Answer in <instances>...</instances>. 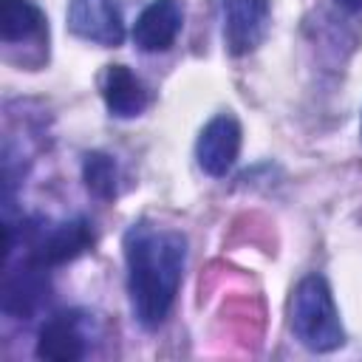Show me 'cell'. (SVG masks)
<instances>
[{"instance_id":"cell-1","label":"cell","mask_w":362,"mask_h":362,"mask_svg":"<svg viewBox=\"0 0 362 362\" xmlns=\"http://www.w3.org/2000/svg\"><path fill=\"white\" fill-rule=\"evenodd\" d=\"M184 257L187 240L175 229L139 221L124 232L127 294L139 325L153 331L167 320L181 286Z\"/></svg>"},{"instance_id":"cell-2","label":"cell","mask_w":362,"mask_h":362,"mask_svg":"<svg viewBox=\"0 0 362 362\" xmlns=\"http://www.w3.org/2000/svg\"><path fill=\"white\" fill-rule=\"evenodd\" d=\"M291 331L314 354H328L345 345L339 311L322 274H305L297 283L291 297Z\"/></svg>"},{"instance_id":"cell-3","label":"cell","mask_w":362,"mask_h":362,"mask_svg":"<svg viewBox=\"0 0 362 362\" xmlns=\"http://www.w3.org/2000/svg\"><path fill=\"white\" fill-rule=\"evenodd\" d=\"M223 45L232 57H243L255 51L266 34L272 20V3L269 0H223Z\"/></svg>"},{"instance_id":"cell-4","label":"cell","mask_w":362,"mask_h":362,"mask_svg":"<svg viewBox=\"0 0 362 362\" xmlns=\"http://www.w3.org/2000/svg\"><path fill=\"white\" fill-rule=\"evenodd\" d=\"M240 139H243L240 122L232 113H218L198 133V141H195L198 167L212 178H223L240 156Z\"/></svg>"},{"instance_id":"cell-5","label":"cell","mask_w":362,"mask_h":362,"mask_svg":"<svg viewBox=\"0 0 362 362\" xmlns=\"http://www.w3.org/2000/svg\"><path fill=\"white\" fill-rule=\"evenodd\" d=\"M68 28L79 40L116 48L124 40V20L113 0H68Z\"/></svg>"},{"instance_id":"cell-6","label":"cell","mask_w":362,"mask_h":362,"mask_svg":"<svg viewBox=\"0 0 362 362\" xmlns=\"http://www.w3.org/2000/svg\"><path fill=\"white\" fill-rule=\"evenodd\" d=\"M90 246H93L90 223L85 218H76V221H65V223H57V226L40 232L31 240L28 260L42 269H51V266H62V263L79 257Z\"/></svg>"},{"instance_id":"cell-7","label":"cell","mask_w":362,"mask_h":362,"mask_svg":"<svg viewBox=\"0 0 362 362\" xmlns=\"http://www.w3.org/2000/svg\"><path fill=\"white\" fill-rule=\"evenodd\" d=\"M184 25V8L178 0H153L133 23V42L144 54L167 51Z\"/></svg>"},{"instance_id":"cell-8","label":"cell","mask_w":362,"mask_h":362,"mask_svg":"<svg viewBox=\"0 0 362 362\" xmlns=\"http://www.w3.org/2000/svg\"><path fill=\"white\" fill-rule=\"evenodd\" d=\"M102 99L107 110L119 119H133L144 113L150 96L144 82L127 68V65H107L105 79H102Z\"/></svg>"},{"instance_id":"cell-9","label":"cell","mask_w":362,"mask_h":362,"mask_svg":"<svg viewBox=\"0 0 362 362\" xmlns=\"http://www.w3.org/2000/svg\"><path fill=\"white\" fill-rule=\"evenodd\" d=\"M42 266L37 263H25L20 272H8L3 280V311L8 317H31L37 311V305L45 300L48 283L42 277Z\"/></svg>"},{"instance_id":"cell-10","label":"cell","mask_w":362,"mask_h":362,"mask_svg":"<svg viewBox=\"0 0 362 362\" xmlns=\"http://www.w3.org/2000/svg\"><path fill=\"white\" fill-rule=\"evenodd\" d=\"M85 354V339L76 328V320L68 314L51 317L37 337V356L48 362H76Z\"/></svg>"},{"instance_id":"cell-11","label":"cell","mask_w":362,"mask_h":362,"mask_svg":"<svg viewBox=\"0 0 362 362\" xmlns=\"http://www.w3.org/2000/svg\"><path fill=\"white\" fill-rule=\"evenodd\" d=\"M45 25L42 11L31 0H0V37L3 42H23Z\"/></svg>"},{"instance_id":"cell-12","label":"cell","mask_w":362,"mask_h":362,"mask_svg":"<svg viewBox=\"0 0 362 362\" xmlns=\"http://www.w3.org/2000/svg\"><path fill=\"white\" fill-rule=\"evenodd\" d=\"M82 181L88 187V192H93L96 198H113L116 195V161L107 153H88L82 161Z\"/></svg>"},{"instance_id":"cell-13","label":"cell","mask_w":362,"mask_h":362,"mask_svg":"<svg viewBox=\"0 0 362 362\" xmlns=\"http://www.w3.org/2000/svg\"><path fill=\"white\" fill-rule=\"evenodd\" d=\"M334 3L345 11H362V0H334Z\"/></svg>"}]
</instances>
